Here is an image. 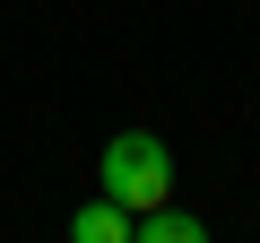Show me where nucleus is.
Here are the masks:
<instances>
[{
	"label": "nucleus",
	"instance_id": "obj_1",
	"mask_svg": "<svg viewBox=\"0 0 260 243\" xmlns=\"http://www.w3.org/2000/svg\"><path fill=\"white\" fill-rule=\"evenodd\" d=\"M95 191L121 200L130 217L165 208V191H174V148H165L156 131H113V139H104V165H95Z\"/></svg>",
	"mask_w": 260,
	"mask_h": 243
},
{
	"label": "nucleus",
	"instance_id": "obj_2",
	"mask_svg": "<svg viewBox=\"0 0 260 243\" xmlns=\"http://www.w3.org/2000/svg\"><path fill=\"white\" fill-rule=\"evenodd\" d=\"M130 226H139V217H130L121 200H87V208H70V243H130Z\"/></svg>",
	"mask_w": 260,
	"mask_h": 243
},
{
	"label": "nucleus",
	"instance_id": "obj_3",
	"mask_svg": "<svg viewBox=\"0 0 260 243\" xmlns=\"http://www.w3.org/2000/svg\"><path fill=\"white\" fill-rule=\"evenodd\" d=\"M130 243H208V226L182 217V208H148L139 226H130Z\"/></svg>",
	"mask_w": 260,
	"mask_h": 243
}]
</instances>
